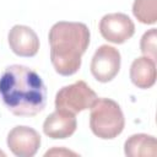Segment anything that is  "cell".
Wrapping results in <instances>:
<instances>
[{"label": "cell", "mask_w": 157, "mask_h": 157, "mask_svg": "<svg viewBox=\"0 0 157 157\" xmlns=\"http://www.w3.org/2000/svg\"><path fill=\"white\" fill-rule=\"evenodd\" d=\"M0 98L12 114L34 117L45 108L47 87L34 70L13 64L0 76Z\"/></svg>", "instance_id": "obj_1"}, {"label": "cell", "mask_w": 157, "mask_h": 157, "mask_svg": "<svg viewBox=\"0 0 157 157\" xmlns=\"http://www.w3.org/2000/svg\"><path fill=\"white\" fill-rule=\"evenodd\" d=\"M90 29L82 22L59 21L49 29L50 61L61 76H71L81 67V56L90 44Z\"/></svg>", "instance_id": "obj_2"}, {"label": "cell", "mask_w": 157, "mask_h": 157, "mask_svg": "<svg viewBox=\"0 0 157 157\" xmlns=\"http://www.w3.org/2000/svg\"><path fill=\"white\" fill-rule=\"evenodd\" d=\"M125 119L120 105L110 98H97L91 105L90 128L103 140L117 137L124 130Z\"/></svg>", "instance_id": "obj_3"}, {"label": "cell", "mask_w": 157, "mask_h": 157, "mask_svg": "<svg viewBox=\"0 0 157 157\" xmlns=\"http://www.w3.org/2000/svg\"><path fill=\"white\" fill-rule=\"evenodd\" d=\"M97 98L96 92L85 81L78 80L72 85L64 86L56 92L55 109H63L77 114L91 108Z\"/></svg>", "instance_id": "obj_4"}, {"label": "cell", "mask_w": 157, "mask_h": 157, "mask_svg": "<svg viewBox=\"0 0 157 157\" xmlns=\"http://www.w3.org/2000/svg\"><path fill=\"white\" fill-rule=\"evenodd\" d=\"M121 56L118 49L108 44L101 45L91 60V74L99 82L112 81L120 70Z\"/></svg>", "instance_id": "obj_5"}, {"label": "cell", "mask_w": 157, "mask_h": 157, "mask_svg": "<svg viewBox=\"0 0 157 157\" xmlns=\"http://www.w3.org/2000/svg\"><path fill=\"white\" fill-rule=\"evenodd\" d=\"M99 32L105 40L114 44H123L134 36L135 25L125 13H108L99 22Z\"/></svg>", "instance_id": "obj_6"}, {"label": "cell", "mask_w": 157, "mask_h": 157, "mask_svg": "<svg viewBox=\"0 0 157 157\" xmlns=\"http://www.w3.org/2000/svg\"><path fill=\"white\" fill-rule=\"evenodd\" d=\"M7 147L17 157H33L40 147V135L29 126L17 125L7 134Z\"/></svg>", "instance_id": "obj_7"}, {"label": "cell", "mask_w": 157, "mask_h": 157, "mask_svg": "<svg viewBox=\"0 0 157 157\" xmlns=\"http://www.w3.org/2000/svg\"><path fill=\"white\" fill-rule=\"evenodd\" d=\"M7 40L11 50L18 56L31 58L38 53L39 38L37 33L28 26H13L9 32Z\"/></svg>", "instance_id": "obj_8"}, {"label": "cell", "mask_w": 157, "mask_h": 157, "mask_svg": "<svg viewBox=\"0 0 157 157\" xmlns=\"http://www.w3.org/2000/svg\"><path fill=\"white\" fill-rule=\"evenodd\" d=\"M77 128L76 114L63 109H55L43 123V131L50 139H67Z\"/></svg>", "instance_id": "obj_9"}, {"label": "cell", "mask_w": 157, "mask_h": 157, "mask_svg": "<svg viewBox=\"0 0 157 157\" xmlns=\"http://www.w3.org/2000/svg\"><path fill=\"white\" fill-rule=\"evenodd\" d=\"M130 78L137 88L152 87L156 82V61L147 56L135 59L130 66Z\"/></svg>", "instance_id": "obj_10"}, {"label": "cell", "mask_w": 157, "mask_h": 157, "mask_svg": "<svg viewBox=\"0 0 157 157\" xmlns=\"http://www.w3.org/2000/svg\"><path fill=\"white\" fill-rule=\"evenodd\" d=\"M124 153L128 157H156V137L147 134H135L124 144Z\"/></svg>", "instance_id": "obj_11"}, {"label": "cell", "mask_w": 157, "mask_h": 157, "mask_svg": "<svg viewBox=\"0 0 157 157\" xmlns=\"http://www.w3.org/2000/svg\"><path fill=\"white\" fill-rule=\"evenodd\" d=\"M132 13L145 25H153L157 22V0H134Z\"/></svg>", "instance_id": "obj_12"}, {"label": "cell", "mask_w": 157, "mask_h": 157, "mask_svg": "<svg viewBox=\"0 0 157 157\" xmlns=\"http://www.w3.org/2000/svg\"><path fill=\"white\" fill-rule=\"evenodd\" d=\"M157 31L156 28H151L147 32L144 33L141 42H140V49L144 56H147L156 61L157 59Z\"/></svg>", "instance_id": "obj_13"}, {"label": "cell", "mask_w": 157, "mask_h": 157, "mask_svg": "<svg viewBox=\"0 0 157 157\" xmlns=\"http://www.w3.org/2000/svg\"><path fill=\"white\" fill-rule=\"evenodd\" d=\"M45 157L48 156H77V153L72 152V151H69V150H65V148H58V147H54L53 150L50 151H47Z\"/></svg>", "instance_id": "obj_14"}, {"label": "cell", "mask_w": 157, "mask_h": 157, "mask_svg": "<svg viewBox=\"0 0 157 157\" xmlns=\"http://www.w3.org/2000/svg\"><path fill=\"white\" fill-rule=\"evenodd\" d=\"M0 156H2V157H5V153H4L2 151H0Z\"/></svg>", "instance_id": "obj_15"}]
</instances>
